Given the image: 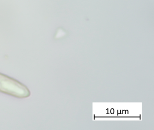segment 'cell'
<instances>
[{
    "instance_id": "1",
    "label": "cell",
    "mask_w": 154,
    "mask_h": 130,
    "mask_svg": "<svg viewBox=\"0 0 154 130\" xmlns=\"http://www.w3.org/2000/svg\"><path fill=\"white\" fill-rule=\"evenodd\" d=\"M0 92L18 98H26L30 96L29 88L22 83L0 73Z\"/></svg>"
}]
</instances>
